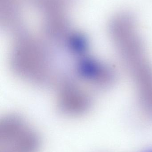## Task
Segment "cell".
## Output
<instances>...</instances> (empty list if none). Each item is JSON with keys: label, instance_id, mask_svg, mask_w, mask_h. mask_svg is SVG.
<instances>
[{"label": "cell", "instance_id": "6da1fadb", "mask_svg": "<svg viewBox=\"0 0 152 152\" xmlns=\"http://www.w3.org/2000/svg\"><path fill=\"white\" fill-rule=\"evenodd\" d=\"M140 37L121 41L117 48L134 81L142 108L152 106V66Z\"/></svg>", "mask_w": 152, "mask_h": 152}, {"label": "cell", "instance_id": "7a4b0ae2", "mask_svg": "<svg viewBox=\"0 0 152 152\" xmlns=\"http://www.w3.org/2000/svg\"><path fill=\"white\" fill-rule=\"evenodd\" d=\"M38 135L23 120L16 116L5 117L0 124V150L10 152H37Z\"/></svg>", "mask_w": 152, "mask_h": 152}]
</instances>
